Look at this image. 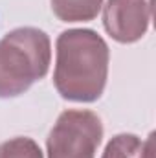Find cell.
<instances>
[{
  "label": "cell",
  "mask_w": 156,
  "mask_h": 158,
  "mask_svg": "<svg viewBox=\"0 0 156 158\" xmlns=\"http://www.w3.org/2000/svg\"><path fill=\"white\" fill-rule=\"evenodd\" d=\"M109 63V44L97 31L88 28L63 31L55 42V90L68 101H97L107 86Z\"/></svg>",
  "instance_id": "6da1fadb"
},
{
  "label": "cell",
  "mask_w": 156,
  "mask_h": 158,
  "mask_svg": "<svg viewBox=\"0 0 156 158\" xmlns=\"http://www.w3.org/2000/svg\"><path fill=\"white\" fill-rule=\"evenodd\" d=\"M51 63L50 37L39 28H17L0 39V99L24 94Z\"/></svg>",
  "instance_id": "7a4b0ae2"
},
{
  "label": "cell",
  "mask_w": 156,
  "mask_h": 158,
  "mask_svg": "<svg viewBox=\"0 0 156 158\" xmlns=\"http://www.w3.org/2000/svg\"><path fill=\"white\" fill-rule=\"evenodd\" d=\"M103 138L99 116L84 109H68L59 114L46 138L48 158H96Z\"/></svg>",
  "instance_id": "3957f363"
},
{
  "label": "cell",
  "mask_w": 156,
  "mask_h": 158,
  "mask_svg": "<svg viewBox=\"0 0 156 158\" xmlns=\"http://www.w3.org/2000/svg\"><path fill=\"white\" fill-rule=\"evenodd\" d=\"M153 7L149 0H107L103 6L105 31L121 44L140 40L149 30Z\"/></svg>",
  "instance_id": "277c9868"
},
{
  "label": "cell",
  "mask_w": 156,
  "mask_h": 158,
  "mask_svg": "<svg viewBox=\"0 0 156 158\" xmlns=\"http://www.w3.org/2000/svg\"><path fill=\"white\" fill-rule=\"evenodd\" d=\"M153 138L154 134H149V138L143 142L136 134H116L109 140L101 158H154Z\"/></svg>",
  "instance_id": "5b68a950"
},
{
  "label": "cell",
  "mask_w": 156,
  "mask_h": 158,
  "mask_svg": "<svg viewBox=\"0 0 156 158\" xmlns=\"http://www.w3.org/2000/svg\"><path fill=\"white\" fill-rule=\"evenodd\" d=\"M53 15L63 22H90L94 20L103 0H50Z\"/></svg>",
  "instance_id": "8992f818"
},
{
  "label": "cell",
  "mask_w": 156,
  "mask_h": 158,
  "mask_svg": "<svg viewBox=\"0 0 156 158\" xmlns=\"http://www.w3.org/2000/svg\"><path fill=\"white\" fill-rule=\"evenodd\" d=\"M0 158H44V155L33 138L17 136L0 143Z\"/></svg>",
  "instance_id": "52a82bcc"
}]
</instances>
